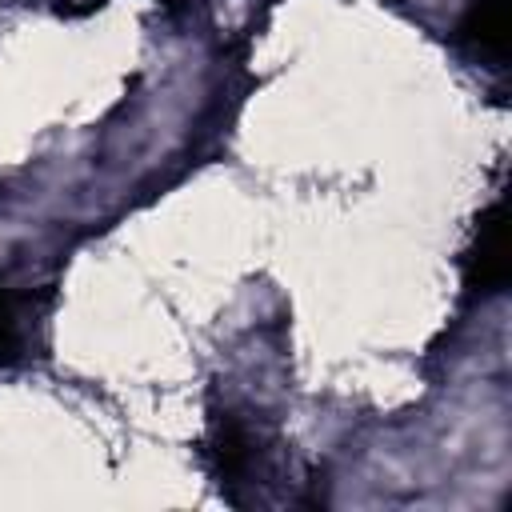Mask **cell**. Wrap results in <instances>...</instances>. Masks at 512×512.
I'll return each mask as SVG.
<instances>
[{
	"label": "cell",
	"instance_id": "1",
	"mask_svg": "<svg viewBox=\"0 0 512 512\" xmlns=\"http://www.w3.org/2000/svg\"><path fill=\"white\" fill-rule=\"evenodd\" d=\"M508 228H504V208L492 204L484 212V224H480V240L468 256V288L476 292H496L508 284Z\"/></svg>",
	"mask_w": 512,
	"mask_h": 512
},
{
	"label": "cell",
	"instance_id": "2",
	"mask_svg": "<svg viewBox=\"0 0 512 512\" xmlns=\"http://www.w3.org/2000/svg\"><path fill=\"white\" fill-rule=\"evenodd\" d=\"M464 32L484 48V52H504L508 48V0H480L472 4Z\"/></svg>",
	"mask_w": 512,
	"mask_h": 512
}]
</instances>
